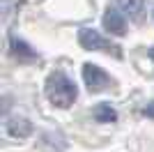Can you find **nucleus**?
<instances>
[{"instance_id": "39448f33", "label": "nucleus", "mask_w": 154, "mask_h": 152, "mask_svg": "<svg viewBox=\"0 0 154 152\" xmlns=\"http://www.w3.org/2000/svg\"><path fill=\"white\" fill-rule=\"evenodd\" d=\"M7 131L16 136V138H26L28 134L32 131V125L26 120V118H12V120L7 122Z\"/></svg>"}, {"instance_id": "f03ea898", "label": "nucleus", "mask_w": 154, "mask_h": 152, "mask_svg": "<svg viewBox=\"0 0 154 152\" xmlns=\"http://www.w3.org/2000/svg\"><path fill=\"white\" fill-rule=\"evenodd\" d=\"M78 42H81V46L88 51H106V53H115V55H120V51H117L115 44H110L106 37H101L97 30H92V28H81V32H78Z\"/></svg>"}, {"instance_id": "423d86ee", "label": "nucleus", "mask_w": 154, "mask_h": 152, "mask_svg": "<svg viewBox=\"0 0 154 152\" xmlns=\"http://www.w3.org/2000/svg\"><path fill=\"white\" fill-rule=\"evenodd\" d=\"M12 53L19 60H35L37 58V51L32 49L30 44H26L23 39H16V37H12Z\"/></svg>"}, {"instance_id": "7ed1b4c3", "label": "nucleus", "mask_w": 154, "mask_h": 152, "mask_svg": "<svg viewBox=\"0 0 154 152\" xmlns=\"http://www.w3.org/2000/svg\"><path fill=\"white\" fill-rule=\"evenodd\" d=\"M83 81H85V85H88L90 92H103V90L113 83L110 76L106 74L99 65H92V62L83 65Z\"/></svg>"}, {"instance_id": "20e7f679", "label": "nucleus", "mask_w": 154, "mask_h": 152, "mask_svg": "<svg viewBox=\"0 0 154 152\" xmlns=\"http://www.w3.org/2000/svg\"><path fill=\"white\" fill-rule=\"evenodd\" d=\"M103 28L110 32V35H117V37H122L124 32H127V21L120 12L115 9H108V12L103 14Z\"/></svg>"}, {"instance_id": "f257e3e1", "label": "nucleus", "mask_w": 154, "mask_h": 152, "mask_svg": "<svg viewBox=\"0 0 154 152\" xmlns=\"http://www.w3.org/2000/svg\"><path fill=\"white\" fill-rule=\"evenodd\" d=\"M76 95L78 90L74 85L69 76H64L62 71H55L46 78V97L51 101L53 106L58 108H69L74 101H76Z\"/></svg>"}, {"instance_id": "1a4fd4ad", "label": "nucleus", "mask_w": 154, "mask_h": 152, "mask_svg": "<svg viewBox=\"0 0 154 152\" xmlns=\"http://www.w3.org/2000/svg\"><path fill=\"white\" fill-rule=\"evenodd\" d=\"M143 113H145V115H147V118H154V101H149V104H147V106H145V108H143Z\"/></svg>"}, {"instance_id": "9d476101", "label": "nucleus", "mask_w": 154, "mask_h": 152, "mask_svg": "<svg viewBox=\"0 0 154 152\" xmlns=\"http://www.w3.org/2000/svg\"><path fill=\"white\" fill-rule=\"evenodd\" d=\"M152 58H154V49H152Z\"/></svg>"}, {"instance_id": "6e6552de", "label": "nucleus", "mask_w": 154, "mask_h": 152, "mask_svg": "<svg viewBox=\"0 0 154 152\" xmlns=\"http://www.w3.org/2000/svg\"><path fill=\"white\" fill-rule=\"evenodd\" d=\"M94 120L97 122H115L117 120V111L110 104H99L94 108Z\"/></svg>"}, {"instance_id": "0eeeda50", "label": "nucleus", "mask_w": 154, "mask_h": 152, "mask_svg": "<svg viewBox=\"0 0 154 152\" xmlns=\"http://www.w3.org/2000/svg\"><path fill=\"white\" fill-rule=\"evenodd\" d=\"M117 5H120V9H122L124 14H127L129 19H140L143 16V7H145V2L143 0H117Z\"/></svg>"}]
</instances>
